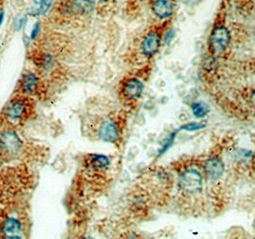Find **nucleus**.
I'll list each match as a JSON object with an SVG mask.
<instances>
[{"instance_id": "1", "label": "nucleus", "mask_w": 255, "mask_h": 239, "mask_svg": "<svg viewBox=\"0 0 255 239\" xmlns=\"http://www.w3.org/2000/svg\"><path fill=\"white\" fill-rule=\"evenodd\" d=\"M179 187L186 193L200 191L203 186V178L196 169L185 170L179 177Z\"/></svg>"}, {"instance_id": "2", "label": "nucleus", "mask_w": 255, "mask_h": 239, "mask_svg": "<svg viewBox=\"0 0 255 239\" xmlns=\"http://www.w3.org/2000/svg\"><path fill=\"white\" fill-rule=\"evenodd\" d=\"M230 41V34L226 27L220 26L213 30L210 37V44L215 52L225 50Z\"/></svg>"}, {"instance_id": "3", "label": "nucleus", "mask_w": 255, "mask_h": 239, "mask_svg": "<svg viewBox=\"0 0 255 239\" xmlns=\"http://www.w3.org/2000/svg\"><path fill=\"white\" fill-rule=\"evenodd\" d=\"M21 146L22 142L13 130H7L0 136V148L5 153H15L19 151Z\"/></svg>"}, {"instance_id": "4", "label": "nucleus", "mask_w": 255, "mask_h": 239, "mask_svg": "<svg viewBox=\"0 0 255 239\" xmlns=\"http://www.w3.org/2000/svg\"><path fill=\"white\" fill-rule=\"evenodd\" d=\"M1 234L5 239H21L22 225L14 217H7L1 224Z\"/></svg>"}, {"instance_id": "5", "label": "nucleus", "mask_w": 255, "mask_h": 239, "mask_svg": "<svg viewBox=\"0 0 255 239\" xmlns=\"http://www.w3.org/2000/svg\"><path fill=\"white\" fill-rule=\"evenodd\" d=\"M26 112L27 106L25 102L20 100H15L8 105L6 109V117L13 123H18L25 117Z\"/></svg>"}, {"instance_id": "6", "label": "nucleus", "mask_w": 255, "mask_h": 239, "mask_svg": "<svg viewBox=\"0 0 255 239\" xmlns=\"http://www.w3.org/2000/svg\"><path fill=\"white\" fill-rule=\"evenodd\" d=\"M160 46V37L157 33H151L142 42V51L143 54L147 57L153 56Z\"/></svg>"}, {"instance_id": "7", "label": "nucleus", "mask_w": 255, "mask_h": 239, "mask_svg": "<svg viewBox=\"0 0 255 239\" xmlns=\"http://www.w3.org/2000/svg\"><path fill=\"white\" fill-rule=\"evenodd\" d=\"M100 137L107 142L114 143L119 138V128L114 122L108 121L103 123L99 130Z\"/></svg>"}, {"instance_id": "8", "label": "nucleus", "mask_w": 255, "mask_h": 239, "mask_svg": "<svg viewBox=\"0 0 255 239\" xmlns=\"http://www.w3.org/2000/svg\"><path fill=\"white\" fill-rule=\"evenodd\" d=\"M204 170L209 178L216 180L223 175L225 170V165L218 158H212L206 161L204 164Z\"/></svg>"}, {"instance_id": "9", "label": "nucleus", "mask_w": 255, "mask_h": 239, "mask_svg": "<svg viewBox=\"0 0 255 239\" xmlns=\"http://www.w3.org/2000/svg\"><path fill=\"white\" fill-rule=\"evenodd\" d=\"M142 91H143V84L137 79L128 80L125 83L124 89H123L125 97L129 100L137 99L138 97H140Z\"/></svg>"}, {"instance_id": "10", "label": "nucleus", "mask_w": 255, "mask_h": 239, "mask_svg": "<svg viewBox=\"0 0 255 239\" xmlns=\"http://www.w3.org/2000/svg\"><path fill=\"white\" fill-rule=\"evenodd\" d=\"M153 13L160 18L169 17L174 11V6L170 0H156L153 3Z\"/></svg>"}, {"instance_id": "11", "label": "nucleus", "mask_w": 255, "mask_h": 239, "mask_svg": "<svg viewBox=\"0 0 255 239\" xmlns=\"http://www.w3.org/2000/svg\"><path fill=\"white\" fill-rule=\"evenodd\" d=\"M38 86V78L34 74H28L22 80V89L27 94H34Z\"/></svg>"}, {"instance_id": "12", "label": "nucleus", "mask_w": 255, "mask_h": 239, "mask_svg": "<svg viewBox=\"0 0 255 239\" xmlns=\"http://www.w3.org/2000/svg\"><path fill=\"white\" fill-rule=\"evenodd\" d=\"M90 166L93 169L96 170H102L109 166L110 164V160L108 157L104 156V155H92L90 158Z\"/></svg>"}, {"instance_id": "13", "label": "nucleus", "mask_w": 255, "mask_h": 239, "mask_svg": "<svg viewBox=\"0 0 255 239\" xmlns=\"http://www.w3.org/2000/svg\"><path fill=\"white\" fill-rule=\"evenodd\" d=\"M192 111L197 118H203L209 112V107L204 102H196L192 105Z\"/></svg>"}, {"instance_id": "14", "label": "nucleus", "mask_w": 255, "mask_h": 239, "mask_svg": "<svg viewBox=\"0 0 255 239\" xmlns=\"http://www.w3.org/2000/svg\"><path fill=\"white\" fill-rule=\"evenodd\" d=\"M74 4L78 11L82 13H87V12H90V10L93 8L94 1L93 0H75Z\"/></svg>"}, {"instance_id": "15", "label": "nucleus", "mask_w": 255, "mask_h": 239, "mask_svg": "<svg viewBox=\"0 0 255 239\" xmlns=\"http://www.w3.org/2000/svg\"><path fill=\"white\" fill-rule=\"evenodd\" d=\"M205 125L201 124V123H189L185 126H181L179 128V130H187V131H196V130H200L202 128H204Z\"/></svg>"}, {"instance_id": "16", "label": "nucleus", "mask_w": 255, "mask_h": 239, "mask_svg": "<svg viewBox=\"0 0 255 239\" xmlns=\"http://www.w3.org/2000/svg\"><path fill=\"white\" fill-rule=\"evenodd\" d=\"M179 129H178L176 132H174V133H172V135L169 137V139L167 140V142L165 143V145L163 146V148H162V150L160 151L159 152V154L161 155V154H163L164 152H165L171 146H172V144H173V142H174V140H175V136H176V134L179 132Z\"/></svg>"}, {"instance_id": "17", "label": "nucleus", "mask_w": 255, "mask_h": 239, "mask_svg": "<svg viewBox=\"0 0 255 239\" xmlns=\"http://www.w3.org/2000/svg\"><path fill=\"white\" fill-rule=\"evenodd\" d=\"M38 34V25H36L33 29V32H32V38H35Z\"/></svg>"}, {"instance_id": "18", "label": "nucleus", "mask_w": 255, "mask_h": 239, "mask_svg": "<svg viewBox=\"0 0 255 239\" xmlns=\"http://www.w3.org/2000/svg\"><path fill=\"white\" fill-rule=\"evenodd\" d=\"M43 1H44V0H34V2H35L36 4H38V5H40Z\"/></svg>"}, {"instance_id": "19", "label": "nucleus", "mask_w": 255, "mask_h": 239, "mask_svg": "<svg viewBox=\"0 0 255 239\" xmlns=\"http://www.w3.org/2000/svg\"><path fill=\"white\" fill-rule=\"evenodd\" d=\"M3 17H4V15H3V13H0V25H1L2 21H3Z\"/></svg>"}, {"instance_id": "20", "label": "nucleus", "mask_w": 255, "mask_h": 239, "mask_svg": "<svg viewBox=\"0 0 255 239\" xmlns=\"http://www.w3.org/2000/svg\"><path fill=\"white\" fill-rule=\"evenodd\" d=\"M252 100L254 101V103L255 104V91L254 92V94H253V96H252Z\"/></svg>"}, {"instance_id": "21", "label": "nucleus", "mask_w": 255, "mask_h": 239, "mask_svg": "<svg viewBox=\"0 0 255 239\" xmlns=\"http://www.w3.org/2000/svg\"><path fill=\"white\" fill-rule=\"evenodd\" d=\"M103 1H105V0H103Z\"/></svg>"}]
</instances>
